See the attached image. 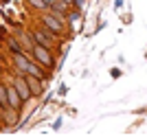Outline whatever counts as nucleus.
<instances>
[{"label": "nucleus", "mask_w": 147, "mask_h": 136, "mask_svg": "<svg viewBox=\"0 0 147 136\" xmlns=\"http://www.w3.org/2000/svg\"><path fill=\"white\" fill-rule=\"evenodd\" d=\"M37 24H42L44 29H49L51 33H55L59 40H64V42L70 40V37H68V24H66V22H61L59 18H55L51 11L37 13Z\"/></svg>", "instance_id": "1"}, {"label": "nucleus", "mask_w": 147, "mask_h": 136, "mask_svg": "<svg viewBox=\"0 0 147 136\" xmlns=\"http://www.w3.org/2000/svg\"><path fill=\"white\" fill-rule=\"evenodd\" d=\"M29 53H31V57H33L37 64H42L44 68H49V70H53V73L57 70V55H55V53H53L51 48L35 44V46H33Z\"/></svg>", "instance_id": "2"}, {"label": "nucleus", "mask_w": 147, "mask_h": 136, "mask_svg": "<svg viewBox=\"0 0 147 136\" xmlns=\"http://www.w3.org/2000/svg\"><path fill=\"white\" fill-rule=\"evenodd\" d=\"M20 118H22V110H16L11 105H7L0 110V127L2 130H13V127H18Z\"/></svg>", "instance_id": "3"}, {"label": "nucleus", "mask_w": 147, "mask_h": 136, "mask_svg": "<svg viewBox=\"0 0 147 136\" xmlns=\"http://www.w3.org/2000/svg\"><path fill=\"white\" fill-rule=\"evenodd\" d=\"M9 81L16 86V90L20 92L22 101L29 105L31 101H33V94H31V88H29V83H26V77H24L22 73H13V70H11V77H9Z\"/></svg>", "instance_id": "4"}, {"label": "nucleus", "mask_w": 147, "mask_h": 136, "mask_svg": "<svg viewBox=\"0 0 147 136\" xmlns=\"http://www.w3.org/2000/svg\"><path fill=\"white\" fill-rule=\"evenodd\" d=\"M31 53L29 50H24V53H13V55H9V64H11V70L13 73H26V68H29L31 64Z\"/></svg>", "instance_id": "5"}, {"label": "nucleus", "mask_w": 147, "mask_h": 136, "mask_svg": "<svg viewBox=\"0 0 147 136\" xmlns=\"http://www.w3.org/2000/svg\"><path fill=\"white\" fill-rule=\"evenodd\" d=\"M24 77H26V83H29V88H31L33 99H40V97L46 94V81H44V79L33 77V75H26V73H24Z\"/></svg>", "instance_id": "6"}, {"label": "nucleus", "mask_w": 147, "mask_h": 136, "mask_svg": "<svg viewBox=\"0 0 147 136\" xmlns=\"http://www.w3.org/2000/svg\"><path fill=\"white\" fill-rule=\"evenodd\" d=\"M26 75H33V77H40V79H44L46 83H49V81L53 79V70H49V68H44L42 64H37L35 59H31L29 68H26Z\"/></svg>", "instance_id": "7"}, {"label": "nucleus", "mask_w": 147, "mask_h": 136, "mask_svg": "<svg viewBox=\"0 0 147 136\" xmlns=\"http://www.w3.org/2000/svg\"><path fill=\"white\" fill-rule=\"evenodd\" d=\"M7 94H9V105H11V108H16V110H24L26 108V103L22 101L20 92L16 90V86H13L9 79H7Z\"/></svg>", "instance_id": "8"}, {"label": "nucleus", "mask_w": 147, "mask_h": 136, "mask_svg": "<svg viewBox=\"0 0 147 136\" xmlns=\"http://www.w3.org/2000/svg\"><path fill=\"white\" fill-rule=\"evenodd\" d=\"M11 33L18 37L20 42H22V46H24L26 50H31L33 46H35V42H33V37H31L29 29H24V26H18V29H11Z\"/></svg>", "instance_id": "9"}, {"label": "nucleus", "mask_w": 147, "mask_h": 136, "mask_svg": "<svg viewBox=\"0 0 147 136\" xmlns=\"http://www.w3.org/2000/svg\"><path fill=\"white\" fill-rule=\"evenodd\" d=\"M5 48H7L9 55H13V53H24V50H26L24 46H22V42H20L13 33H9V35L5 37Z\"/></svg>", "instance_id": "10"}, {"label": "nucleus", "mask_w": 147, "mask_h": 136, "mask_svg": "<svg viewBox=\"0 0 147 136\" xmlns=\"http://www.w3.org/2000/svg\"><path fill=\"white\" fill-rule=\"evenodd\" d=\"M79 20H84V9L73 7V9L68 11V31H70V26H73L75 22H79Z\"/></svg>", "instance_id": "11"}, {"label": "nucleus", "mask_w": 147, "mask_h": 136, "mask_svg": "<svg viewBox=\"0 0 147 136\" xmlns=\"http://www.w3.org/2000/svg\"><path fill=\"white\" fill-rule=\"evenodd\" d=\"M26 7H29L31 11H35V13H42V11H49V5L44 2V0H24Z\"/></svg>", "instance_id": "12"}, {"label": "nucleus", "mask_w": 147, "mask_h": 136, "mask_svg": "<svg viewBox=\"0 0 147 136\" xmlns=\"http://www.w3.org/2000/svg\"><path fill=\"white\" fill-rule=\"evenodd\" d=\"M9 105V94H7V81H0V108Z\"/></svg>", "instance_id": "13"}, {"label": "nucleus", "mask_w": 147, "mask_h": 136, "mask_svg": "<svg viewBox=\"0 0 147 136\" xmlns=\"http://www.w3.org/2000/svg\"><path fill=\"white\" fill-rule=\"evenodd\" d=\"M9 33H11V29H9V26H7V24H0V37H2V40H5Z\"/></svg>", "instance_id": "14"}, {"label": "nucleus", "mask_w": 147, "mask_h": 136, "mask_svg": "<svg viewBox=\"0 0 147 136\" xmlns=\"http://www.w3.org/2000/svg\"><path fill=\"white\" fill-rule=\"evenodd\" d=\"M121 70H119V68H110V77H112V79H121Z\"/></svg>", "instance_id": "15"}, {"label": "nucleus", "mask_w": 147, "mask_h": 136, "mask_svg": "<svg viewBox=\"0 0 147 136\" xmlns=\"http://www.w3.org/2000/svg\"><path fill=\"white\" fill-rule=\"evenodd\" d=\"M86 5H88V0H75V7H77V9H86Z\"/></svg>", "instance_id": "16"}, {"label": "nucleus", "mask_w": 147, "mask_h": 136, "mask_svg": "<svg viewBox=\"0 0 147 136\" xmlns=\"http://www.w3.org/2000/svg\"><path fill=\"white\" fill-rule=\"evenodd\" d=\"M123 9V0H114V11H121Z\"/></svg>", "instance_id": "17"}, {"label": "nucleus", "mask_w": 147, "mask_h": 136, "mask_svg": "<svg viewBox=\"0 0 147 136\" xmlns=\"http://www.w3.org/2000/svg\"><path fill=\"white\" fill-rule=\"evenodd\" d=\"M61 123H64V121H61V118L57 116V121H55V123H53V130H59V127H61Z\"/></svg>", "instance_id": "18"}, {"label": "nucleus", "mask_w": 147, "mask_h": 136, "mask_svg": "<svg viewBox=\"0 0 147 136\" xmlns=\"http://www.w3.org/2000/svg\"><path fill=\"white\" fill-rule=\"evenodd\" d=\"M66 92H68V86H61L59 88V97H66Z\"/></svg>", "instance_id": "19"}, {"label": "nucleus", "mask_w": 147, "mask_h": 136, "mask_svg": "<svg viewBox=\"0 0 147 136\" xmlns=\"http://www.w3.org/2000/svg\"><path fill=\"white\" fill-rule=\"evenodd\" d=\"M11 5V0H0V7H9Z\"/></svg>", "instance_id": "20"}, {"label": "nucleus", "mask_w": 147, "mask_h": 136, "mask_svg": "<svg viewBox=\"0 0 147 136\" xmlns=\"http://www.w3.org/2000/svg\"><path fill=\"white\" fill-rule=\"evenodd\" d=\"M61 2H66L68 7H75V0H61Z\"/></svg>", "instance_id": "21"}, {"label": "nucleus", "mask_w": 147, "mask_h": 136, "mask_svg": "<svg viewBox=\"0 0 147 136\" xmlns=\"http://www.w3.org/2000/svg\"><path fill=\"white\" fill-rule=\"evenodd\" d=\"M44 2H46V5L51 7V5H53V2H55V0H44Z\"/></svg>", "instance_id": "22"}, {"label": "nucleus", "mask_w": 147, "mask_h": 136, "mask_svg": "<svg viewBox=\"0 0 147 136\" xmlns=\"http://www.w3.org/2000/svg\"><path fill=\"white\" fill-rule=\"evenodd\" d=\"M0 20H2V15H0Z\"/></svg>", "instance_id": "23"}]
</instances>
